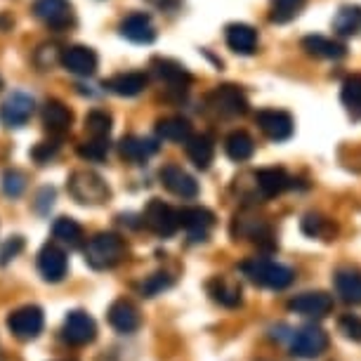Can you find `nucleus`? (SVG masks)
<instances>
[{
  "mask_svg": "<svg viewBox=\"0 0 361 361\" xmlns=\"http://www.w3.org/2000/svg\"><path fill=\"white\" fill-rule=\"evenodd\" d=\"M126 241L114 231H99L94 234L85 246V262L90 264L92 269H111L116 267L121 260L126 257Z\"/></svg>",
  "mask_w": 361,
  "mask_h": 361,
  "instance_id": "nucleus-1",
  "label": "nucleus"
},
{
  "mask_svg": "<svg viewBox=\"0 0 361 361\" xmlns=\"http://www.w3.org/2000/svg\"><path fill=\"white\" fill-rule=\"evenodd\" d=\"M66 189L73 196V201L83 203V206H99L111 199V189L104 182V177L94 170H73L66 180Z\"/></svg>",
  "mask_w": 361,
  "mask_h": 361,
  "instance_id": "nucleus-2",
  "label": "nucleus"
},
{
  "mask_svg": "<svg viewBox=\"0 0 361 361\" xmlns=\"http://www.w3.org/2000/svg\"><path fill=\"white\" fill-rule=\"evenodd\" d=\"M241 271L246 274L255 286H262V288H271V290H283L293 283V274L290 267L271 260H262V257H253V260H246L241 264Z\"/></svg>",
  "mask_w": 361,
  "mask_h": 361,
  "instance_id": "nucleus-3",
  "label": "nucleus"
},
{
  "mask_svg": "<svg viewBox=\"0 0 361 361\" xmlns=\"http://www.w3.org/2000/svg\"><path fill=\"white\" fill-rule=\"evenodd\" d=\"M31 12L52 31H66L76 24L71 0H33Z\"/></svg>",
  "mask_w": 361,
  "mask_h": 361,
  "instance_id": "nucleus-4",
  "label": "nucleus"
},
{
  "mask_svg": "<svg viewBox=\"0 0 361 361\" xmlns=\"http://www.w3.org/2000/svg\"><path fill=\"white\" fill-rule=\"evenodd\" d=\"M208 106L222 118H236L248 111V97L238 85H217L208 94Z\"/></svg>",
  "mask_w": 361,
  "mask_h": 361,
  "instance_id": "nucleus-5",
  "label": "nucleus"
},
{
  "mask_svg": "<svg viewBox=\"0 0 361 361\" xmlns=\"http://www.w3.org/2000/svg\"><path fill=\"white\" fill-rule=\"evenodd\" d=\"M145 222L147 229H152L156 236L168 238L173 236L177 229H180V210H175L173 206H168L166 201L161 199H152L145 208Z\"/></svg>",
  "mask_w": 361,
  "mask_h": 361,
  "instance_id": "nucleus-6",
  "label": "nucleus"
},
{
  "mask_svg": "<svg viewBox=\"0 0 361 361\" xmlns=\"http://www.w3.org/2000/svg\"><path fill=\"white\" fill-rule=\"evenodd\" d=\"M255 123L264 133V137L271 142H286L293 137L295 130V121L283 109H260L255 114Z\"/></svg>",
  "mask_w": 361,
  "mask_h": 361,
  "instance_id": "nucleus-7",
  "label": "nucleus"
},
{
  "mask_svg": "<svg viewBox=\"0 0 361 361\" xmlns=\"http://www.w3.org/2000/svg\"><path fill=\"white\" fill-rule=\"evenodd\" d=\"M43 326H45V314L36 305L19 307L8 317V329L19 340H36L40 336V331H43Z\"/></svg>",
  "mask_w": 361,
  "mask_h": 361,
  "instance_id": "nucleus-8",
  "label": "nucleus"
},
{
  "mask_svg": "<svg viewBox=\"0 0 361 361\" xmlns=\"http://www.w3.org/2000/svg\"><path fill=\"white\" fill-rule=\"evenodd\" d=\"M326 347H329V336H326L324 329H319V326H302L293 336L290 352L298 359H317L326 352Z\"/></svg>",
  "mask_w": 361,
  "mask_h": 361,
  "instance_id": "nucleus-9",
  "label": "nucleus"
},
{
  "mask_svg": "<svg viewBox=\"0 0 361 361\" xmlns=\"http://www.w3.org/2000/svg\"><path fill=\"white\" fill-rule=\"evenodd\" d=\"M62 333H64V340L69 345L83 347V345H90L92 340L97 338V324H94V319L87 314V312L73 310L64 319Z\"/></svg>",
  "mask_w": 361,
  "mask_h": 361,
  "instance_id": "nucleus-10",
  "label": "nucleus"
},
{
  "mask_svg": "<svg viewBox=\"0 0 361 361\" xmlns=\"http://www.w3.org/2000/svg\"><path fill=\"white\" fill-rule=\"evenodd\" d=\"M288 310L295 312L300 317H310V319H324L326 314H331L333 310V298L326 290H307L300 293L288 302Z\"/></svg>",
  "mask_w": 361,
  "mask_h": 361,
  "instance_id": "nucleus-11",
  "label": "nucleus"
},
{
  "mask_svg": "<svg viewBox=\"0 0 361 361\" xmlns=\"http://www.w3.org/2000/svg\"><path fill=\"white\" fill-rule=\"evenodd\" d=\"M36 111V102L26 92H12L0 106V121L8 128H22Z\"/></svg>",
  "mask_w": 361,
  "mask_h": 361,
  "instance_id": "nucleus-12",
  "label": "nucleus"
},
{
  "mask_svg": "<svg viewBox=\"0 0 361 361\" xmlns=\"http://www.w3.org/2000/svg\"><path fill=\"white\" fill-rule=\"evenodd\" d=\"M38 271L45 281L50 283H59L69 271V260H66V253L57 243H45L38 253Z\"/></svg>",
  "mask_w": 361,
  "mask_h": 361,
  "instance_id": "nucleus-13",
  "label": "nucleus"
},
{
  "mask_svg": "<svg viewBox=\"0 0 361 361\" xmlns=\"http://www.w3.org/2000/svg\"><path fill=\"white\" fill-rule=\"evenodd\" d=\"M213 224H215L213 210L203 206H189L180 210V227L187 229L192 241H206Z\"/></svg>",
  "mask_w": 361,
  "mask_h": 361,
  "instance_id": "nucleus-14",
  "label": "nucleus"
},
{
  "mask_svg": "<svg viewBox=\"0 0 361 361\" xmlns=\"http://www.w3.org/2000/svg\"><path fill=\"white\" fill-rule=\"evenodd\" d=\"M118 31L126 40L137 45H149L156 40V26L152 17L145 15V12H133V15L123 17L118 24Z\"/></svg>",
  "mask_w": 361,
  "mask_h": 361,
  "instance_id": "nucleus-15",
  "label": "nucleus"
},
{
  "mask_svg": "<svg viewBox=\"0 0 361 361\" xmlns=\"http://www.w3.org/2000/svg\"><path fill=\"white\" fill-rule=\"evenodd\" d=\"M106 319L111 324V329L123 333V336H130V333H135L142 326L140 310L126 298H118L116 302H111V307L106 312Z\"/></svg>",
  "mask_w": 361,
  "mask_h": 361,
  "instance_id": "nucleus-16",
  "label": "nucleus"
},
{
  "mask_svg": "<svg viewBox=\"0 0 361 361\" xmlns=\"http://www.w3.org/2000/svg\"><path fill=\"white\" fill-rule=\"evenodd\" d=\"M62 66L69 73H76V76H92L94 71H97V52L92 50V47L87 45H71L66 47L62 52Z\"/></svg>",
  "mask_w": 361,
  "mask_h": 361,
  "instance_id": "nucleus-17",
  "label": "nucleus"
},
{
  "mask_svg": "<svg viewBox=\"0 0 361 361\" xmlns=\"http://www.w3.org/2000/svg\"><path fill=\"white\" fill-rule=\"evenodd\" d=\"M161 182L170 194L180 196V199H196L199 196V182L175 163L161 170Z\"/></svg>",
  "mask_w": 361,
  "mask_h": 361,
  "instance_id": "nucleus-18",
  "label": "nucleus"
},
{
  "mask_svg": "<svg viewBox=\"0 0 361 361\" xmlns=\"http://www.w3.org/2000/svg\"><path fill=\"white\" fill-rule=\"evenodd\" d=\"M224 38H227L229 50L236 52V54H243V57L255 54L257 52V43H260L257 31L250 24H243V22L227 24V29H224Z\"/></svg>",
  "mask_w": 361,
  "mask_h": 361,
  "instance_id": "nucleus-19",
  "label": "nucleus"
},
{
  "mask_svg": "<svg viewBox=\"0 0 361 361\" xmlns=\"http://www.w3.org/2000/svg\"><path fill=\"white\" fill-rule=\"evenodd\" d=\"M149 85V78L145 71H128V73H116V76L104 80V87L109 92L118 94V97H137L140 92H145Z\"/></svg>",
  "mask_w": 361,
  "mask_h": 361,
  "instance_id": "nucleus-20",
  "label": "nucleus"
},
{
  "mask_svg": "<svg viewBox=\"0 0 361 361\" xmlns=\"http://www.w3.org/2000/svg\"><path fill=\"white\" fill-rule=\"evenodd\" d=\"M40 116H43L45 130H50L52 135H64L73 123V111L59 99H47Z\"/></svg>",
  "mask_w": 361,
  "mask_h": 361,
  "instance_id": "nucleus-21",
  "label": "nucleus"
},
{
  "mask_svg": "<svg viewBox=\"0 0 361 361\" xmlns=\"http://www.w3.org/2000/svg\"><path fill=\"white\" fill-rule=\"evenodd\" d=\"M152 69L161 80H166V83L173 85V87H180V90H185V87L194 80L192 73L187 71V66H182L180 62L168 59V57H154Z\"/></svg>",
  "mask_w": 361,
  "mask_h": 361,
  "instance_id": "nucleus-22",
  "label": "nucleus"
},
{
  "mask_svg": "<svg viewBox=\"0 0 361 361\" xmlns=\"http://www.w3.org/2000/svg\"><path fill=\"white\" fill-rule=\"evenodd\" d=\"M118 152H121V156H123L126 161L140 166V163H147L156 152H159V145H156L154 140H149V137L128 135V137H123L118 142Z\"/></svg>",
  "mask_w": 361,
  "mask_h": 361,
  "instance_id": "nucleus-23",
  "label": "nucleus"
},
{
  "mask_svg": "<svg viewBox=\"0 0 361 361\" xmlns=\"http://www.w3.org/2000/svg\"><path fill=\"white\" fill-rule=\"evenodd\" d=\"M255 187L264 199H274L290 187V177L283 168H262L255 173Z\"/></svg>",
  "mask_w": 361,
  "mask_h": 361,
  "instance_id": "nucleus-24",
  "label": "nucleus"
},
{
  "mask_svg": "<svg viewBox=\"0 0 361 361\" xmlns=\"http://www.w3.org/2000/svg\"><path fill=\"white\" fill-rule=\"evenodd\" d=\"M302 50L317 59H343L347 54V47L343 43H336L326 36H305Z\"/></svg>",
  "mask_w": 361,
  "mask_h": 361,
  "instance_id": "nucleus-25",
  "label": "nucleus"
},
{
  "mask_svg": "<svg viewBox=\"0 0 361 361\" xmlns=\"http://www.w3.org/2000/svg\"><path fill=\"white\" fill-rule=\"evenodd\" d=\"M208 293L215 302H220L222 307H238L241 305V286L234 279L227 276H215L208 283Z\"/></svg>",
  "mask_w": 361,
  "mask_h": 361,
  "instance_id": "nucleus-26",
  "label": "nucleus"
},
{
  "mask_svg": "<svg viewBox=\"0 0 361 361\" xmlns=\"http://www.w3.org/2000/svg\"><path fill=\"white\" fill-rule=\"evenodd\" d=\"M336 290L347 305H361V271L345 267L336 271Z\"/></svg>",
  "mask_w": 361,
  "mask_h": 361,
  "instance_id": "nucleus-27",
  "label": "nucleus"
},
{
  "mask_svg": "<svg viewBox=\"0 0 361 361\" xmlns=\"http://www.w3.org/2000/svg\"><path fill=\"white\" fill-rule=\"evenodd\" d=\"M156 135L166 142H182V145H187L194 133H192V123L187 118H182V116H168V118H161L156 123Z\"/></svg>",
  "mask_w": 361,
  "mask_h": 361,
  "instance_id": "nucleus-28",
  "label": "nucleus"
},
{
  "mask_svg": "<svg viewBox=\"0 0 361 361\" xmlns=\"http://www.w3.org/2000/svg\"><path fill=\"white\" fill-rule=\"evenodd\" d=\"M187 156L199 170L210 168V163L215 159V145L208 135H192V140L187 142Z\"/></svg>",
  "mask_w": 361,
  "mask_h": 361,
  "instance_id": "nucleus-29",
  "label": "nucleus"
},
{
  "mask_svg": "<svg viewBox=\"0 0 361 361\" xmlns=\"http://www.w3.org/2000/svg\"><path fill=\"white\" fill-rule=\"evenodd\" d=\"M224 152H227L231 161L243 163L255 154V140L246 130H234L224 140Z\"/></svg>",
  "mask_w": 361,
  "mask_h": 361,
  "instance_id": "nucleus-30",
  "label": "nucleus"
},
{
  "mask_svg": "<svg viewBox=\"0 0 361 361\" xmlns=\"http://www.w3.org/2000/svg\"><path fill=\"white\" fill-rule=\"evenodd\" d=\"M340 99L347 109V114L354 121H361V73H352L345 78L343 90H340Z\"/></svg>",
  "mask_w": 361,
  "mask_h": 361,
  "instance_id": "nucleus-31",
  "label": "nucleus"
},
{
  "mask_svg": "<svg viewBox=\"0 0 361 361\" xmlns=\"http://www.w3.org/2000/svg\"><path fill=\"white\" fill-rule=\"evenodd\" d=\"M52 234L59 243H64L69 248H78L83 243V227L73 217H59L52 227Z\"/></svg>",
  "mask_w": 361,
  "mask_h": 361,
  "instance_id": "nucleus-32",
  "label": "nucleus"
},
{
  "mask_svg": "<svg viewBox=\"0 0 361 361\" xmlns=\"http://www.w3.org/2000/svg\"><path fill=\"white\" fill-rule=\"evenodd\" d=\"M307 0H271L269 19L274 24H288L305 10Z\"/></svg>",
  "mask_w": 361,
  "mask_h": 361,
  "instance_id": "nucleus-33",
  "label": "nucleus"
},
{
  "mask_svg": "<svg viewBox=\"0 0 361 361\" xmlns=\"http://www.w3.org/2000/svg\"><path fill=\"white\" fill-rule=\"evenodd\" d=\"M111 114L102 111V109H92L90 114L85 116V130L92 135V137L106 140L109 133H111Z\"/></svg>",
  "mask_w": 361,
  "mask_h": 361,
  "instance_id": "nucleus-34",
  "label": "nucleus"
},
{
  "mask_svg": "<svg viewBox=\"0 0 361 361\" xmlns=\"http://www.w3.org/2000/svg\"><path fill=\"white\" fill-rule=\"evenodd\" d=\"M361 24V12L357 8H343L333 19V29H336L340 36H354Z\"/></svg>",
  "mask_w": 361,
  "mask_h": 361,
  "instance_id": "nucleus-35",
  "label": "nucleus"
},
{
  "mask_svg": "<svg viewBox=\"0 0 361 361\" xmlns=\"http://www.w3.org/2000/svg\"><path fill=\"white\" fill-rule=\"evenodd\" d=\"M76 152L83 161L99 163V161H104L106 154H109V140H99V137L85 140L83 145H78Z\"/></svg>",
  "mask_w": 361,
  "mask_h": 361,
  "instance_id": "nucleus-36",
  "label": "nucleus"
},
{
  "mask_svg": "<svg viewBox=\"0 0 361 361\" xmlns=\"http://www.w3.org/2000/svg\"><path fill=\"white\" fill-rule=\"evenodd\" d=\"M170 286H173V279H170L166 271H156V274H152L145 283L140 286V293L145 298H154L166 288H170Z\"/></svg>",
  "mask_w": 361,
  "mask_h": 361,
  "instance_id": "nucleus-37",
  "label": "nucleus"
},
{
  "mask_svg": "<svg viewBox=\"0 0 361 361\" xmlns=\"http://www.w3.org/2000/svg\"><path fill=\"white\" fill-rule=\"evenodd\" d=\"M26 189V175L22 170H8V173L3 175V192L12 196V199H17V196H22Z\"/></svg>",
  "mask_w": 361,
  "mask_h": 361,
  "instance_id": "nucleus-38",
  "label": "nucleus"
},
{
  "mask_svg": "<svg viewBox=\"0 0 361 361\" xmlns=\"http://www.w3.org/2000/svg\"><path fill=\"white\" fill-rule=\"evenodd\" d=\"M59 152V140H50V142H40V145L33 147L31 152V159L38 163V166H45V163H50L54 156Z\"/></svg>",
  "mask_w": 361,
  "mask_h": 361,
  "instance_id": "nucleus-39",
  "label": "nucleus"
},
{
  "mask_svg": "<svg viewBox=\"0 0 361 361\" xmlns=\"http://www.w3.org/2000/svg\"><path fill=\"white\" fill-rule=\"evenodd\" d=\"M329 229H331V222L329 220H324L322 215H314V213H310L307 217L302 220V231L307 236H326L329 234Z\"/></svg>",
  "mask_w": 361,
  "mask_h": 361,
  "instance_id": "nucleus-40",
  "label": "nucleus"
},
{
  "mask_svg": "<svg viewBox=\"0 0 361 361\" xmlns=\"http://www.w3.org/2000/svg\"><path fill=\"white\" fill-rule=\"evenodd\" d=\"M340 333L350 340H361V319L354 314H345L340 319Z\"/></svg>",
  "mask_w": 361,
  "mask_h": 361,
  "instance_id": "nucleus-41",
  "label": "nucleus"
},
{
  "mask_svg": "<svg viewBox=\"0 0 361 361\" xmlns=\"http://www.w3.org/2000/svg\"><path fill=\"white\" fill-rule=\"evenodd\" d=\"M24 248V238L22 236H12L8 243H5V248H3V253H0V257H3V262H8V260H12L19 250Z\"/></svg>",
  "mask_w": 361,
  "mask_h": 361,
  "instance_id": "nucleus-42",
  "label": "nucleus"
},
{
  "mask_svg": "<svg viewBox=\"0 0 361 361\" xmlns=\"http://www.w3.org/2000/svg\"><path fill=\"white\" fill-rule=\"evenodd\" d=\"M0 87H3V78H0Z\"/></svg>",
  "mask_w": 361,
  "mask_h": 361,
  "instance_id": "nucleus-43",
  "label": "nucleus"
}]
</instances>
